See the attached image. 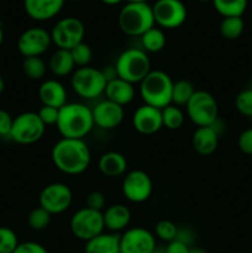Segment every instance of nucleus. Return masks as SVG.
<instances>
[{"label": "nucleus", "instance_id": "nucleus-30", "mask_svg": "<svg viewBox=\"0 0 252 253\" xmlns=\"http://www.w3.org/2000/svg\"><path fill=\"white\" fill-rule=\"evenodd\" d=\"M184 120V113L179 106L169 104L162 109L163 127L168 128V130H178L183 126Z\"/></svg>", "mask_w": 252, "mask_h": 253}, {"label": "nucleus", "instance_id": "nucleus-19", "mask_svg": "<svg viewBox=\"0 0 252 253\" xmlns=\"http://www.w3.org/2000/svg\"><path fill=\"white\" fill-rule=\"evenodd\" d=\"M39 98L42 105L61 109L67 104L66 86L57 79H47L40 85Z\"/></svg>", "mask_w": 252, "mask_h": 253}, {"label": "nucleus", "instance_id": "nucleus-38", "mask_svg": "<svg viewBox=\"0 0 252 253\" xmlns=\"http://www.w3.org/2000/svg\"><path fill=\"white\" fill-rule=\"evenodd\" d=\"M37 114H39L40 119H41V121L46 126L56 125L57 120H58L59 109L52 108V106L42 105L41 109L37 111Z\"/></svg>", "mask_w": 252, "mask_h": 253}, {"label": "nucleus", "instance_id": "nucleus-8", "mask_svg": "<svg viewBox=\"0 0 252 253\" xmlns=\"http://www.w3.org/2000/svg\"><path fill=\"white\" fill-rule=\"evenodd\" d=\"M187 116L198 127L210 126L219 118V106L210 93L205 90H195L194 95L185 105Z\"/></svg>", "mask_w": 252, "mask_h": 253}, {"label": "nucleus", "instance_id": "nucleus-25", "mask_svg": "<svg viewBox=\"0 0 252 253\" xmlns=\"http://www.w3.org/2000/svg\"><path fill=\"white\" fill-rule=\"evenodd\" d=\"M48 68L56 77H67L76 71V63L72 58L71 51L57 48L49 58Z\"/></svg>", "mask_w": 252, "mask_h": 253}, {"label": "nucleus", "instance_id": "nucleus-1", "mask_svg": "<svg viewBox=\"0 0 252 253\" xmlns=\"http://www.w3.org/2000/svg\"><path fill=\"white\" fill-rule=\"evenodd\" d=\"M51 158L54 167L62 173L78 175L89 168L91 153L84 140L62 137L52 147Z\"/></svg>", "mask_w": 252, "mask_h": 253}, {"label": "nucleus", "instance_id": "nucleus-45", "mask_svg": "<svg viewBox=\"0 0 252 253\" xmlns=\"http://www.w3.org/2000/svg\"><path fill=\"white\" fill-rule=\"evenodd\" d=\"M5 90V81L1 76H0V95L2 94V91Z\"/></svg>", "mask_w": 252, "mask_h": 253}, {"label": "nucleus", "instance_id": "nucleus-37", "mask_svg": "<svg viewBox=\"0 0 252 253\" xmlns=\"http://www.w3.org/2000/svg\"><path fill=\"white\" fill-rule=\"evenodd\" d=\"M105 195L101 192H98V190L89 193L85 199V207L89 208V209L96 210V211H104L105 210Z\"/></svg>", "mask_w": 252, "mask_h": 253}, {"label": "nucleus", "instance_id": "nucleus-53", "mask_svg": "<svg viewBox=\"0 0 252 253\" xmlns=\"http://www.w3.org/2000/svg\"><path fill=\"white\" fill-rule=\"evenodd\" d=\"M239 253H242V252H239Z\"/></svg>", "mask_w": 252, "mask_h": 253}, {"label": "nucleus", "instance_id": "nucleus-41", "mask_svg": "<svg viewBox=\"0 0 252 253\" xmlns=\"http://www.w3.org/2000/svg\"><path fill=\"white\" fill-rule=\"evenodd\" d=\"M14 253H48L47 249L39 242L26 241L19 244Z\"/></svg>", "mask_w": 252, "mask_h": 253}, {"label": "nucleus", "instance_id": "nucleus-7", "mask_svg": "<svg viewBox=\"0 0 252 253\" xmlns=\"http://www.w3.org/2000/svg\"><path fill=\"white\" fill-rule=\"evenodd\" d=\"M46 125L41 121L39 114L26 111L14 118L10 138L19 145H32L43 137Z\"/></svg>", "mask_w": 252, "mask_h": 253}, {"label": "nucleus", "instance_id": "nucleus-35", "mask_svg": "<svg viewBox=\"0 0 252 253\" xmlns=\"http://www.w3.org/2000/svg\"><path fill=\"white\" fill-rule=\"evenodd\" d=\"M19 244V239L14 230L0 226V253H14Z\"/></svg>", "mask_w": 252, "mask_h": 253}, {"label": "nucleus", "instance_id": "nucleus-50", "mask_svg": "<svg viewBox=\"0 0 252 253\" xmlns=\"http://www.w3.org/2000/svg\"><path fill=\"white\" fill-rule=\"evenodd\" d=\"M197 1H200V2H208V1H211V0H197Z\"/></svg>", "mask_w": 252, "mask_h": 253}, {"label": "nucleus", "instance_id": "nucleus-15", "mask_svg": "<svg viewBox=\"0 0 252 253\" xmlns=\"http://www.w3.org/2000/svg\"><path fill=\"white\" fill-rule=\"evenodd\" d=\"M156 249L155 234L145 227H131L120 235V253H153Z\"/></svg>", "mask_w": 252, "mask_h": 253}, {"label": "nucleus", "instance_id": "nucleus-42", "mask_svg": "<svg viewBox=\"0 0 252 253\" xmlns=\"http://www.w3.org/2000/svg\"><path fill=\"white\" fill-rule=\"evenodd\" d=\"M194 239L195 235L192 229H189V227H182V229H179V227H178V234L177 239L175 240H178V241L183 242V244L188 245V246L190 247V245L194 242Z\"/></svg>", "mask_w": 252, "mask_h": 253}, {"label": "nucleus", "instance_id": "nucleus-17", "mask_svg": "<svg viewBox=\"0 0 252 253\" xmlns=\"http://www.w3.org/2000/svg\"><path fill=\"white\" fill-rule=\"evenodd\" d=\"M132 126L141 135H155L163 127L162 110L146 104L138 106L132 115Z\"/></svg>", "mask_w": 252, "mask_h": 253}, {"label": "nucleus", "instance_id": "nucleus-13", "mask_svg": "<svg viewBox=\"0 0 252 253\" xmlns=\"http://www.w3.org/2000/svg\"><path fill=\"white\" fill-rule=\"evenodd\" d=\"M124 197L126 200L135 204L147 202L153 192V183L150 175L141 169L126 173L121 184Z\"/></svg>", "mask_w": 252, "mask_h": 253}, {"label": "nucleus", "instance_id": "nucleus-47", "mask_svg": "<svg viewBox=\"0 0 252 253\" xmlns=\"http://www.w3.org/2000/svg\"><path fill=\"white\" fill-rule=\"evenodd\" d=\"M2 41H4V31H2L1 25H0V46L2 44Z\"/></svg>", "mask_w": 252, "mask_h": 253}, {"label": "nucleus", "instance_id": "nucleus-4", "mask_svg": "<svg viewBox=\"0 0 252 253\" xmlns=\"http://www.w3.org/2000/svg\"><path fill=\"white\" fill-rule=\"evenodd\" d=\"M173 83L166 72L156 69L151 71L140 83V96L146 105L162 110L172 104Z\"/></svg>", "mask_w": 252, "mask_h": 253}, {"label": "nucleus", "instance_id": "nucleus-3", "mask_svg": "<svg viewBox=\"0 0 252 253\" xmlns=\"http://www.w3.org/2000/svg\"><path fill=\"white\" fill-rule=\"evenodd\" d=\"M118 24L127 36L141 37L156 26L152 6L147 2H126L119 12Z\"/></svg>", "mask_w": 252, "mask_h": 253}, {"label": "nucleus", "instance_id": "nucleus-9", "mask_svg": "<svg viewBox=\"0 0 252 253\" xmlns=\"http://www.w3.org/2000/svg\"><path fill=\"white\" fill-rule=\"evenodd\" d=\"M71 232L76 239L82 241H89L105 230L103 219V211L89 209L84 207L73 214L69 221Z\"/></svg>", "mask_w": 252, "mask_h": 253}, {"label": "nucleus", "instance_id": "nucleus-33", "mask_svg": "<svg viewBox=\"0 0 252 253\" xmlns=\"http://www.w3.org/2000/svg\"><path fill=\"white\" fill-rule=\"evenodd\" d=\"M177 234L178 226L170 220H160L155 226V236L167 244L174 241L177 239Z\"/></svg>", "mask_w": 252, "mask_h": 253}, {"label": "nucleus", "instance_id": "nucleus-23", "mask_svg": "<svg viewBox=\"0 0 252 253\" xmlns=\"http://www.w3.org/2000/svg\"><path fill=\"white\" fill-rule=\"evenodd\" d=\"M219 145V135L210 126L198 127L193 132L192 146L200 156H210L216 151Z\"/></svg>", "mask_w": 252, "mask_h": 253}, {"label": "nucleus", "instance_id": "nucleus-40", "mask_svg": "<svg viewBox=\"0 0 252 253\" xmlns=\"http://www.w3.org/2000/svg\"><path fill=\"white\" fill-rule=\"evenodd\" d=\"M14 119L6 110L0 109V137H9L11 133Z\"/></svg>", "mask_w": 252, "mask_h": 253}, {"label": "nucleus", "instance_id": "nucleus-32", "mask_svg": "<svg viewBox=\"0 0 252 253\" xmlns=\"http://www.w3.org/2000/svg\"><path fill=\"white\" fill-rule=\"evenodd\" d=\"M52 215L41 207H37L32 210L27 216V224L35 231H42L47 229L51 224Z\"/></svg>", "mask_w": 252, "mask_h": 253}, {"label": "nucleus", "instance_id": "nucleus-46", "mask_svg": "<svg viewBox=\"0 0 252 253\" xmlns=\"http://www.w3.org/2000/svg\"><path fill=\"white\" fill-rule=\"evenodd\" d=\"M190 253H208L205 250L199 249V247H194V249H190Z\"/></svg>", "mask_w": 252, "mask_h": 253}, {"label": "nucleus", "instance_id": "nucleus-28", "mask_svg": "<svg viewBox=\"0 0 252 253\" xmlns=\"http://www.w3.org/2000/svg\"><path fill=\"white\" fill-rule=\"evenodd\" d=\"M195 88L187 79H179L173 83L172 89V104L177 106H185L192 96L194 95Z\"/></svg>", "mask_w": 252, "mask_h": 253}, {"label": "nucleus", "instance_id": "nucleus-21", "mask_svg": "<svg viewBox=\"0 0 252 253\" xmlns=\"http://www.w3.org/2000/svg\"><path fill=\"white\" fill-rule=\"evenodd\" d=\"M104 94H105L108 100L113 101L120 106H125L133 100L136 91L133 88V84L116 77V78L108 82Z\"/></svg>", "mask_w": 252, "mask_h": 253}, {"label": "nucleus", "instance_id": "nucleus-20", "mask_svg": "<svg viewBox=\"0 0 252 253\" xmlns=\"http://www.w3.org/2000/svg\"><path fill=\"white\" fill-rule=\"evenodd\" d=\"M103 219L105 229L110 232L118 234L127 229L131 221V211L126 205L113 204L105 208L103 211Z\"/></svg>", "mask_w": 252, "mask_h": 253}, {"label": "nucleus", "instance_id": "nucleus-44", "mask_svg": "<svg viewBox=\"0 0 252 253\" xmlns=\"http://www.w3.org/2000/svg\"><path fill=\"white\" fill-rule=\"evenodd\" d=\"M100 1L104 2L105 5H110V6H114V5L120 4V2L124 1V0H100Z\"/></svg>", "mask_w": 252, "mask_h": 253}, {"label": "nucleus", "instance_id": "nucleus-29", "mask_svg": "<svg viewBox=\"0 0 252 253\" xmlns=\"http://www.w3.org/2000/svg\"><path fill=\"white\" fill-rule=\"evenodd\" d=\"M245 29V22L241 16H229L222 17L221 22H220L219 31L220 35L224 37L225 40H236L242 35Z\"/></svg>", "mask_w": 252, "mask_h": 253}, {"label": "nucleus", "instance_id": "nucleus-24", "mask_svg": "<svg viewBox=\"0 0 252 253\" xmlns=\"http://www.w3.org/2000/svg\"><path fill=\"white\" fill-rule=\"evenodd\" d=\"M84 253H120V235L103 232L85 242Z\"/></svg>", "mask_w": 252, "mask_h": 253}, {"label": "nucleus", "instance_id": "nucleus-2", "mask_svg": "<svg viewBox=\"0 0 252 253\" xmlns=\"http://www.w3.org/2000/svg\"><path fill=\"white\" fill-rule=\"evenodd\" d=\"M56 126L63 138L84 140L95 126L91 109L82 103H67L59 109Z\"/></svg>", "mask_w": 252, "mask_h": 253}, {"label": "nucleus", "instance_id": "nucleus-6", "mask_svg": "<svg viewBox=\"0 0 252 253\" xmlns=\"http://www.w3.org/2000/svg\"><path fill=\"white\" fill-rule=\"evenodd\" d=\"M108 79L103 71L86 66L77 68L72 73L71 86L77 95L83 99H95L104 94Z\"/></svg>", "mask_w": 252, "mask_h": 253}, {"label": "nucleus", "instance_id": "nucleus-27", "mask_svg": "<svg viewBox=\"0 0 252 253\" xmlns=\"http://www.w3.org/2000/svg\"><path fill=\"white\" fill-rule=\"evenodd\" d=\"M215 10L222 17L241 16L247 9L249 0H211Z\"/></svg>", "mask_w": 252, "mask_h": 253}, {"label": "nucleus", "instance_id": "nucleus-43", "mask_svg": "<svg viewBox=\"0 0 252 253\" xmlns=\"http://www.w3.org/2000/svg\"><path fill=\"white\" fill-rule=\"evenodd\" d=\"M165 253H190V247L178 240H174L167 244V246L165 247Z\"/></svg>", "mask_w": 252, "mask_h": 253}, {"label": "nucleus", "instance_id": "nucleus-12", "mask_svg": "<svg viewBox=\"0 0 252 253\" xmlns=\"http://www.w3.org/2000/svg\"><path fill=\"white\" fill-rule=\"evenodd\" d=\"M73 202V193L64 183H51L40 193V207L51 215H58L67 211Z\"/></svg>", "mask_w": 252, "mask_h": 253}, {"label": "nucleus", "instance_id": "nucleus-39", "mask_svg": "<svg viewBox=\"0 0 252 253\" xmlns=\"http://www.w3.org/2000/svg\"><path fill=\"white\" fill-rule=\"evenodd\" d=\"M237 145H239L240 151L242 153L252 156V127L246 128V130L240 133Z\"/></svg>", "mask_w": 252, "mask_h": 253}, {"label": "nucleus", "instance_id": "nucleus-22", "mask_svg": "<svg viewBox=\"0 0 252 253\" xmlns=\"http://www.w3.org/2000/svg\"><path fill=\"white\" fill-rule=\"evenodd\" d=\"M101 174L108 178H118L126 173L127 160L125 156L116 151H109L100 156L98 163Z\"/></svg>", "mask_w": 252, "mask_h": 253}, {"label": "nucleus", "instance_id": "nucleus-18", "mask_svg": "<svg viewBox=\"0 0 252 253\" xmlns=\"http://www.w3.org/2000/svg\"><path fill=\"white\" fill-rule=\"evenodd\" d=\"M66 0H24L27 16L35 21H47L61 12Z\"/></svg>", "mask_w": 252, "mask_h": 253}, {"label": "nucleus", "instance_id": "nucleus-26", "mask_svg": "<svg viewBox=\"0 0 252 253\" xmlns=\"http://www.w3.org/2000/svg\"><path fill=\"white\" fill-rule=\"evenodd\" d=\"M141 43H142V48L145 52L157 53L165 48L167 39H166V35L162 29L153 26L152 29H150L141 36Z\"/></svg>", "mask_w": 252, "mask_h": 253}, {"label": "nucleus", "instance_id": "nucleus-31", "mask_svg": "<svg viewBox=\"0 0 252 253\" xmlns=\"http://www.w3.org/2000/svg\"><path fill=\"white\" fill-rule=\"evenodd\" d=\"M22 72L31 81H40L46 76L47 66L41 57H27L22 62Z\"/></svg>", "mask_w": 252, "mask_h": 253}, {"label": "nucleus", "instance_id": "nucleus-36", "mask_svg": "<svg viewBox=\"0 0 252 253\" xmlns=\"http://www.w3.org/2000/svg\"><path fill=\"white\" fill-rule=\"evenodd\" d=\"M235 108L241 115L252 118V89L246 88L235 98Z\"/></svg>", "mask_w": 252, "mask_h": 253}, {"label": "nucleus", "instance_id": "nucleus-10", "mask_svg": "<svg viewBox=\"0 0 252 253\" xmlns=\"http://www.w3.org/2000/svg\"><path fill=\"white\" fill-rule=\"evenodd\" d=\"M85 36V26L78 17L68 16L58 20L51 31L52 43L58 49L71 51L82 43Z\"/></svg>", "mask_w": 252, "mask_h": 253}, {"label": "nucleus", "instance_id": "nucleus-34", "mask_svg": "<svg viewBox=\"0 0 252 253\" xmlns=\"http://www.w3.org/2000/svg\"><path fill=\"white\" fill-rule=\"evenodd\" d=\"M71 54L74 63H76V67H78V68L89 66V63L93 59V49L84 41L82 43H79L78 46L74 47V48H72Z\"/></svg>", "mask_w": 252, "mask_h": 253}, {"label": "nucleus", "instance_id": "nucleus-49", "mask_svg": "<svg viewBox=\"0 0 252 253\" xmlns=\"http://www.w3.org/2000/svg\"><path fill=\"white\" fill-rule=\"evenodd\" d=\"M126 2H147L148 0H125Z\"/></svg>", "mask_w": 252, "mask_h": 253}, {"label": "nucleus", "instance_id": "nucleus-51", "mask_svg": "<svg viewBox=\"0 0 252 253\" xmlns=\"http://www.w3.org/2000/svg\"><path fill=\"white\" fill-rule=\"evenodd\" d=\"M69 1H85V0H69Z\"/></svg>", "mask_w": 252, "mask_h": 253}, {"label": "nucleus", "instance_id": "nucleus-16", "mask_svg": "<svg viewBox=\"0 0 252 253\" xmlns=\"http://www.w3.org/2000/svg\"><path fill=\"white\" fill-rule=\"evenodd\" d=\"M91 113H93L94 125L101 130H114L121 125L125 118L124 106L118 105L108 99L96 104L91 109Z\"/></svg>", "mask_w": 252, "mask_h": 253}, {"label": "nucleus", "instance_id": "nucleus-48", "mask_svg": "<svg viewBox=\"0 0 252 253\" xmlns=\"http://www.w3.org/2000/svg\"><path fill=\"white\" fill-rule=\"evenodd\" d=\"M153 253H165V247H158L153 251Z\"/></svg>", "mask_w": 252, "mask_h": 253}, {"label": "nucleus", "instance_id": "nucleus-52", "mask_svg": "<svg viewBox=\"0 0 252 253\" xmlns=\"http://www.w3.org/2000/svg\"><path fill=\"white\" fill-rule=\"evenodd\" d=\"M249 88H250V89H252V79H251V82H250V85H249Z\"/></svg>", "mask_w": 252, "mask_h": 253}, {"label": "nucleus", "instance_id": "nucleus-11", "mask_svg": "<svg viewBox=\"0 0 252 253\" xmlns=\"http://www.w3.org/2000/svg\"><path fill=\"white\" fill-rule=\"evenodd\" d=\"M155 24L160 29L173 30L187 20V6L182 0H157L152 6Z\"/></svg>", "mask_w": 252, "mask_h": 253}, {"label": "nucleus", "instance_id": "nucleus-14", "mask_svg": "<svg viewBox=\"0 0 252 253\" xmlns=\"http://www.w3.org/2000/svg\"><path fill=\"white\" fill-rule=\"evenodd\" d=\"M51 44V32L43 27H30L25 30L17 40V49L25 58L41 57Z\"/></svg>", "mask_w": 252, "mask_h": 253}, {"label": "nucleus", "instance_id": "nucleus-5", "mask_svg": "<svg viewBox=\"0 0 252 253\" xmlns=\"http://www.w3.org/2000/svg\"><path fill=\"white\" fill-rule=\"evenodd\" d=\"M116 76L131 84H140L150 73L151 61L147 52L141 48H127L120 53L115 62Z\"/></svg>", "mask_w": 252, "mask_h": 253}]
</instances>
